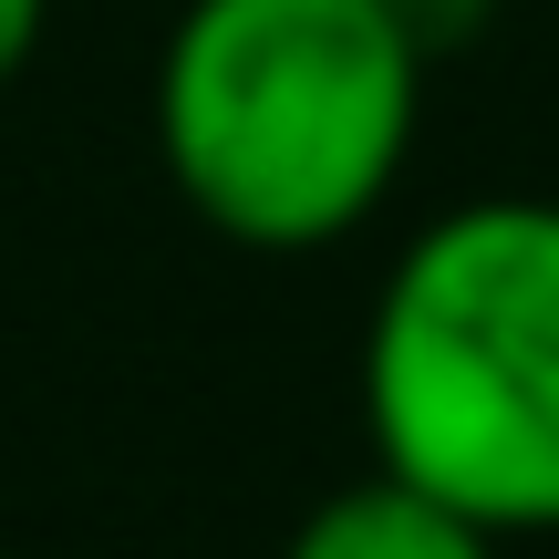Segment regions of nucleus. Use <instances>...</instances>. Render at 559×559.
Returning a JSON list of instances; mask_svg holds the SVG:
<instances>
[{"instance_id":"1","label":"nucleus","mask_w":559,"mask_h":559,"mask_svg":"<svg viewBox=\"0 0 559 559\" xmlns=\"http://www.w3.org/2000/svg\"><path fill=\"white\" fill-rule=\"evenodd\" d=\"M425 124L404 0H187L156 62V156L239 249H332L383 207Z\"/></svg>"},{"instance_id":"2","label":"nucleus","mask_w":559,"mask_h":559,"mask_svg":"<svg viewBox=\"0 0 559 559\" xmlns=\"http://www.w3.org/2000/svg\"><path fill=\"white\" fill-rule=\"evenodd\" d=\"M362 436L487 539L559 528V198H477L404 239L362 321Z\"/></svg>"},{"instance_id":"3","label":"nucleus","mask_w":559,"mask_h":559,"mask_svg":"<svg viewBox=\"0 0 559 559\" xmlns=\"http://www.w3.org/2000/svg\"><path fill=\"white\" fill-rule=\"evenodd\" d=\"M280 559H498V539H487L477 519H456V508H436L425 487H404V477L373 466V477L332 487V498L290 528Z\"/></svg>"},{"instance_id":"4","label":"nucleus","mask_w":559,"mask_h":559,"mask_svg":"<svg viewBox=\"0 0 559 559\" xmlns=\"http://www.w3.org/2000/svg\"><path fill=\"white\" fill-rule=\"evenodd\" d=\"M52 32V0H0V83H21V62Z\"/></svg>"},{"instance_id":"5","label":"nucleus","mask_w":559,"mask_h":559,"mask_svg":"<svg viewBox=\"0 0 559 559\" xmlns=\"http://www.w3.org/2000/svg\"><path fill=\"white\" fill-rule=\"evenodd\" d=\"M0 559H11V549H0Z\"/></svg>"}]
</instances>
